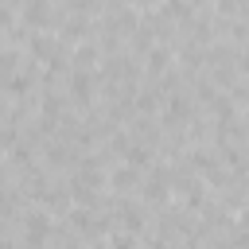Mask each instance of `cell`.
<instances>
[{
  "label": "cell",
  "mask_w": 249,
  "mask_h": 249,
  "mask_svg": "<svg viewBox=\"0 0 249 249\" xmlns=\"http://www.w3.org/2000/svg\"><path fill=\"white\" fill-rule=\"evenodd\" d=\"M89 86H93L89 74H74V78H70V89H74V97H82V101L89 97Z\"/></svg>",
  "instance_id": "6da1fadb"
},
{
  "label": "cell",
  "mask_w": 249,
  "mask_h": 249,
  "mask_svg": "<svg viewBox=\"0 0 249 249\" xmlns=\"http://www.w3.org/2000/svg\"><path fill=\"white\" fill-rule=\"evenodd\" d=\"M117 249H132V237H117Z\"/></svg>",
  "instance_id": "7a4b0ae2"
}]
</instances>
